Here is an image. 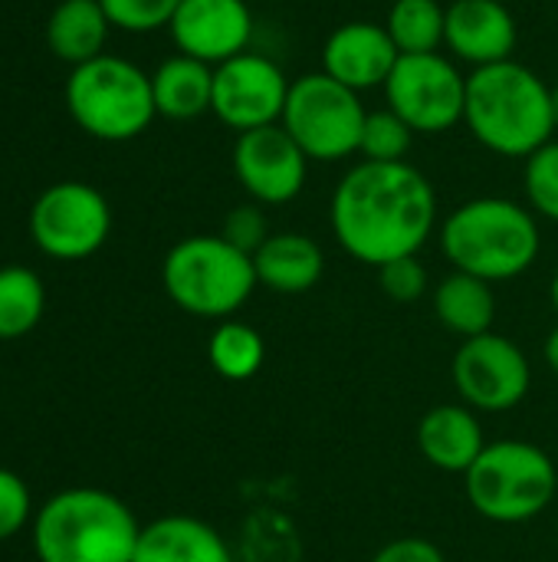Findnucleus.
<instances>
[{
  "instance_id": "nucleus-29",
  "label": "nucleus",
  "mask_w": 558,
  "mask_h": 562,
  "mask_svg": "<svg viewBox=\"0 0 558 562\" xmlns=\"http://www.w3.org/2000/svg\"><path fill=\"white\" fill-rule=\"evenodd\" d=\"M378 286L395 303H418L428 293V267L414 257H398L385 267H378Z\"/></svg>"
},
{
  "instance_id": "nucleus-3",
  "label": "nucleus",
  "mask_w": 558,
  "mask_h": 562,
  "mask_svg": "<svg viewBox=\"0 0 558 562\" xmlns=\"http://www.w3.org/2000/svg\"><path fill=\"white\" fill-rule=\"evenodd\" d=\"M441 254L460 273L487 283L523 277L543 250L536 214L510 198H474L441 224Z\"/></svg>"
},
{
  "instance_id": "nucleus-20",
  "label": "nucleus",
  "mask_w": 558,
  "mask_h": 562,
  "mask_svg": "<svg viewBox=\"0 0 558 562\" xmlns=\"http://www.w3.org/2000/svg\"><path fill=\"white\" fill-rule=\"evenodd\" d=\"M151 92L158 115L191 122L214 105V66L178 53L151 72Z\"/></svg>"
},
{
  "instance_id": "nucleus-24",
  "label": "nucleus",
  "mask_w": 558,
  "mask_h": 562,
  "mask_svg": "<svg viewBox=\"0 0 558 562\" xmlns=\"http://www.w3.org/2000/svg\"><path fill=\"white\" fill-rule=\"evenodd\" d=\"M207 356H210V366H214V372L220 379H227V382H247V379H253L263 369V362H266V342H263V336L253 326L237 323V319H224L210 333Z\"/></svg>"
},
{
  "instance_id": "nucleus-17",
  "label": "nucleus",
  "mask_w": 558,
  "mask_h": 562,
  "mask_svg": "<svg viewBox=\"0 0 558 562\" xmlns=\"http://www.w3.org/2000/svg\"><path fill=\"white\" fill-rule=\"evenodd\" d=\"M418 448L431 468L447 474H467L483 454L487 438L470 405H434L418 425Z\"/></svg>"
},
{
  "instance_id": "nucleus-8",
  "label": "nucleus",
  "mask_w": 558,
  "mask_h": 562,
  "mask_svg": "<svg viewBox=\"0 0 558 562\" xmlns=\"http://www.w3.org/2000/svg\"><path fill=\"white\" fill-rule=\"evenodd\" d=\"M368 109L362 92L335 82L329 72H303L293 79L280 125L296 138L309 161H345L358 155Z\"/></svg>"
},
{
  "instance_id": "nucleus-12",
  "label": "nucleus",
  "mask_w": 558,
  "mask_h": 562,
  "mask_svg": "<svg viewBox=\"0 0 558 562\" xmlns=\"http://www.w3.org/2000/svg\"><path fill=\"white\" fill-rule=\"evenodd\" d=\"M293 79L283 72L276 59L266 53H240L220 66H214V105L210 112L240 132H253L263 125H276L286 109Z\"/></svg>"
},
{
  "instance_id": "nucleus-35",
  "label": "nucleus",
  "mask_w": 558,
  "mask_h": 562,
  "mask_svg": "<svg viewBox=\"0 0 558 562\" xmlns=\"http://www.w3.org/2000/svg\"><path fill=\"white\" fill-rule=\"evenodd\" d=\"M553 115H556V132H558V82L553 86Z\"/></svg>"
},
{
  "instance_id": "nucleus-11",
  "label": "nucleus",
  "mask_w": 558,
  "mask_h": 562,
  "mask_svg": "<svg viewBox=\"0 0 558 562\" xmlns=\"http://www.w3.org/2000/svg\"><path fill=\"white\" fill-rule=\"evenodd\" d=\"M451 372H454L457 395L477 415L480 412L497 415L516 408L533 385V369L526 352L500 333L464 339Z\"/></svg>"
},
{
  "instance_id": "nucleus-27",
  "label": "nucleus",
  "mask_w": 558,
  "mask_h": 562,
  "mask_svg": "<svg viewBox=\"0 0 558 562\" xmlns=\"http://www.w3.org/2000/svg\"><path fill=\"white\" fill-rule=\"evenodd\" d=\"M523 191L536 217L558 224V138H549L543 148H536L526 158Z\"/></svg>"
},
{
  "instance_id": "nucleus-26",
  "label": "nucleus",
  "mask_w": 558,
  "mask_h": 562,
  "mask_svg": "<svg viewBox=\"0 0 558 562\" xmlns=\"http://www.w3.org/2000/svg\"><path fill=\"white\" fill-rule=\"evenodd\" d=\"M414 132L405 119H398L388 105L368 112L365 128H362V145L358 155L365 161H408Z\"/></svg>"
},
{
  "instance_id": "nucleus-28",
  "label": "nucleus",
  "mask_w": 558,
  "mask_h": 562,
  "mask_svg": "<svg viewBox=\"0 0 558 562\" xmlns=\"http://www.w3.org/2000/svg\"><path fill=\"white\" fill-rule=\"evenodd\" d=\"M109 23L125 33H151L174 20L181 0H99Z\"/></svg>"
},
{
  "instance_id": "nucleus-10",
  "label": "nucleus",
  "mask_w": 558,
  "mask_h": 562,
  "mask_svg": "<svg viewBox=\"0 0 558 562\" xmlns=\"http://www.w3.org/2000/svg\"><path fill=\"white\" fill-rule=\"evenodd\" d=\"M112 231V207L86 181H56L30 207L33 244L56 260L92 257Z\"/></svg>"
},
{
  "instance_id": "nucleus-33",
  "label": "nucleus",
  "mask_w": 558,
  "mask_h": 562,
  "mask_svg": "<svg viewBox=\"0 0 558 562\" xmlns=\"http://www.w3.org/2000/svg\"><path fill=\"white\" fill-rule=\"evenodd\" d=\"M543 359H546V366L558 375V326L546 336V342H543Z\"/></svg>"
},
{
  "instance_id": "nucleus-21",
  "label": "nucleus",
  "mask_w": 558,
  "mask_h": 562,
  "mask_svg": "<svg viewBox=\"0 0 558 562\" xmlns=\"http://www.w3.org/2000/svg\"><path fill=\"white\" fill-rule=\"evenodd\" d=\"M109 30L112 23L99 0H59L46 20V43L56 59L82 66L105 53Z\"/></svg>"
},
{
  "instance_id": "nucleus-23",
  "label": "nucleus",
  "mask_w": 558,
  "mask_h": 562,
  "mask_svg": "<svg viewBox=\"0 0 558 562\" xmlns=\"http://www.w3.org/2000/svg\"><path fill=\"white\" fill-rule=\"evenodd\" d=\"M385 30L401 56L441 53L447 30V7L441 0H395L385 16Z\"/></svg>"
},
{
  "instance_id": "nucleus-22",
  "label": "nucleus",
  "mask_w": 558,
  "mask_h": 562,
  "mask_svg": "<svg viewBox=\"0 0 558 562\" xmlns=\"http://www.w3.org/2000/svg\"><path fill=\"white\" fill-rule=\"evenodd\" d=\"M434 316L447 333L460 339L493 333V323H497L493 283L460 273V270L447 273L434 290Z\"/></svg>"
},
{
  "instance_id": "nucleus-30",
  "label": "nucleus",
  "mask_w": 558,
  "mask_h": 562,
  "mask_svg": "<svg viewBox=\"0 0 558 562\" xmlns=\"http://www.w3.org/2000/svg\"><path fill=\"white\" fill-rule=\"evenodd\" d=\"M220 237H224L227 244H234L237 250H243V254L253 257V254L270 240V221H266L263 204H257V201L237 204V207L224 217Z\"/></svg>"
},
{
  "instance_id": "nucleus-14",
  "label": "nucleus",
  "mask_w": 558,
  "mask_h": 562,
  "mask_svg": "<svg viewBox=\"0 0 558 562\" xmlns=\"http://www.w3.org/2000/svg\"><path fill=\"white\" fill-rule=\"evenodd\" d=\"M168 30L178 53L220 66L250 49L253 13L247 0H181Z\"/></svg>"
},
{
  "instance_id": "nucleus-7",
  "label": "nucleus",
  "mask_w": 558,
  "mask_h": 562,
  "mask_svg": "<svg viewBox=\"0 0 558 562\" xmlns=\"http://www.w3.org/2000/svg\"><path fill=\"white\" fill-rule=\"evenodd\" d=\"M66 109L72 122L99 142L138 138L158 115L151 72L132 59L102 53L72 66L66 79Z\"/></svg>"
},
{
  "instance_id": "nucleus-4",
  "label": "nucleus",
  "mask_w": 558,
  "mask_h": 562,
  "mask_svg": "<svg viewBox=\"0 0 558 562\" xmlns=\"http://www.w3.org/2000/svg\"><path fill=\"white\" fill-rule=\"evenodd\" d=\"M141 527L109 491L72 487L46 501L33 524L39 562H132Z\"/></svg>"
},
{
  "instance_id": "nucleus-2",
  "label": "nucleus",
  "mask_w": 558,
  "mask_h": 562,
  "mask_svg": "<svg viewBox=\"0 0 558 562\" xmlns=\"http://www.w3.org/2000/svg\"><path fill=\"white\" fill-rule=\"evenodd\" d=\"M464 122L487 151L529 158L556 138L553 86L516 59L474 69L467 76Z\"/></svg>"
},
{
  "instance_id": "nucleus-9",
  "label": "nucleus",
  "mask_w": 558,
  "mask_h": 562,
  "mask_svg": "<svg viewBox=\"0 0 558 562\" xmlns=\"http://www.w3.org/2000/svg\"><path fill=\"white\" fill-rule=\"evenodd\" d=\"M385 102L414 135H444L464 122L467 76L444 53L401 56L385 82Z\"/></svg>"
},
{
  "instance_id": "nucleus-25",
  "label": "nucleus",
  "mask_w": 558,
  "mask_h": 562,
  "mask_svg": "<svg viewBox=\"0 0 558 562\" xmlns=\"http://www.w3.org/2000/svg\"><path fill=\"white\" fill-rule=\"evenodd\" d=\"M46 310L43 280L30 267L0 270V339H20L33 333Z\"/></svg>"
},
{
  "instance_id": "nucleus-1",
  "label": "nucleus",
  "mask_w": 558,
  "mask_h": 562,
  "mask_svg": "<svg viewBox=\"0 0 558 562\" xmlns=\"http://www.w3.org/2000/svg\"><path fill=\"white\" fill-rule=\"evenodd\" d=\"M329 224L352 260L378 270L421 254L437 227V191L411 161L362 158L335 184Z\"/></svg>"
},
{
  "instance_id": "nucleus-13",
  "label": "nucleus",
  "mask_w": 558,
  "mask_h": 562,
  "mask_svg": "<svg viewBox=\"0 0 558 562\" xmlns=\"http://www.w3.org/2000/svg\"><path fill=\"white\" fill-rule=\"evenodd\" d=\"M234 175L250 201L263 207H280L303 194L309 178V155L280 122L263 125L237 135Z\"/></svg>"
},
{
  "instance_id": "nucleus-6",
  "label": "nucleus",
  "mask_w": 558,
  "mask_h": 562,
  "mask_svg": "<svg viewBox=\"0 0 558 562\" xmlns=\"http://www.w3.org/2000/svg\"><path fill=\"white\" fill-rule=\"evenodd\" d=\"M470 507L490 524H526L556 501V461L529 441H493L464 474Z\"/></svg>"
},
{
  "instance_id": "nucleus-36",
  "label": "nucleus",
  "mask_w": 558,
  "mask_h": 562,
  "mask_svg": "<svg viewBox=\"0 0 558 562\" xmlns=\"http://www.w3.org/2000/svg\"><path fill=\"white\" fill-rule=\"evenodd\" d=\"M556 533H558V520H556Z\"/></svg>"
},
{
  "instance_id": "nucleus-18",
  "label": "nucleus",
  "mask_w": 558,
  "mask_h": 562,
  "mask_svg": "<svg viewBox=\"0 0 558 562\" xmlns=\"http://www.w3.org/2000/svg\"><path fill=\"white\" fill-rule=\"evenodd\" d=\"M132 562H237L227 540L204 520L171 514L141 527Z\"/></svg>"
},
{
  "instance_id": "nucleus-5",
  "label": "nucleus",
  "mask_w": 558,
  "mask_h": 562,
  "mask_svg": "<svg viewBox=\"0 0 558 562\" xmlns=\"http://www.w3.org/2000/svg\"><path fill=\"white\" fill-rule=\"evenodd\" d=\"M161 283L178 310L220 323L243 310L260 286L253 257L227 244L220 234L178 240L161 263Z\"/></svg>"
},
{
  "instance_id": "nucleus-16",
  "label": "nucleus",
  "mask_w": 558,
  "mask_h": 562,
  "mask_svg": "<svg viewBox=\"0 0 558 562\" xmlns=\"http://www.w3.org/2000/svg\"><path fill=\"white\" fill-rule=\"evenodd\" d=\"M520 26L503 0H454L447 7L444 46L474 69L513 59Z\"/></svg>"
},
{
  "instance_id": "nucleus-32",
  "label": "nucleus",
  "mask_w": 558,
  "mask_h": 562,
  "mask_svg": "<svg viewBox=\"0 0 558 562\" xmlns=\"http://www.w3.org/2000/svg\"><path fill=\"white\" fill-rule=\"evenodd\" d=\"M372 562H447L441 547L424 540V537H398L391 543H385Z\"/></svg>"
},
{
  "instance_id": "nucleus-15",
  "label": "nucleus",
  "mask_w": 558,
  "mask_h": 562,
  "mask_svg": "<svg viewBox=\"0 0 558 562\" xmlns=\"http://www.w3.org/2000/svg\"><path fill=\"white\" fill-rule=\"evenodd\" d=\"M398 59L401 53L388 36L385 23L372 20H349L335 26L322 46V72L355 92L385 89Z\"/></svg>"
},
{
  "instance_id": "nucleus-34",
  "label": "nucleus",
  "mask_w": 558,
  "mask_h": 562,
  "mask_svg": "<svg viewBox=\"0 0 558 562\" xmlns=\"http://www.w3.org/2000/svg\"><path fill=\"white\" fill-rule=\"evenodd\" d=\"M549 296H553V306H556V313H558V270H556V277H553V286H549Z\"/></svg>"
},
{
  "instance_id": "nucleus-31",
  "label": "nucleus",
  "mask_w": 558,
  "mask_h": 562,
  "mask_svg": "<svg viewBox=\"0 0 558 562\" xmlns=\"http://www.w3.org/2000/svg\"><path fill=\"white\" fill-rule=\"evenodd\" d=\"M33 501L26 484L13 474L0 468V543L16 537L23 530V524L30 520Z\"/></svg>"
},
{
  "instance_id": "nucleus-19",
  "label": "nucleus",
  "mask_w": 558,
  "mask_h": 562,
  "mask_svg": "<svg viewBox=\"0 0 558 562\" xmlns=\"http://www.w3.org/2000/svg\"><path fill=\"white\" fill-rule=\"evenodd\" d=\"M253 270L260 286L283 296H296V293H309L322 280L326 254L309 234L283 231V234H270V240L253 254Z\"/></svg>"
}]
</instances>
